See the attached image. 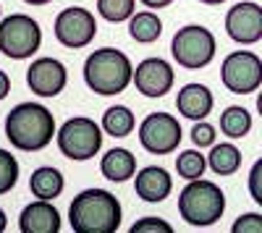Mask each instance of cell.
<instances>
[{
	"mask_svg": "<svg viewBox=\"0 0 262 233\" xmlns=\"http://www.w3.org/2000/svg\"><path fill=\"white\" fill-rule=\"evenodd\" d=\"M123 220L118 197L107 189L90 186L69 204V225L74 233H116Z\"/></svg>",
	"mask_w": 262,
	"mask_h": 233,
	"instance_id": "6da1fadb",
	"label": "cell"
},
{
	"mask_svg": "<svg viewBox=\"0 0 262 233\" xmlns=\"http://www.w3.org/2000/svg\"><path fill=\"white\" fill-rule=\"evenodd\" d=\"M55 115L42 102H18L8 110L3 131L11 147L21 152H39L55 136Z\"/></svg>",
	"mask_w": 262,
	"mask_h": 233,
	"instance_id": "7a4b0ae2",
	"label": "cell"
},
{
	"mask_svg": "<svg viewBox=\"0 0 262 233\" xmlns=\"http://www.w3.org/2000/svg\"><path fill=\"white\" fill-rule=\"evenodd\" d=\"M134 63L118 48H97L84 60V84L86 89L100 97H116L131 87Z\"/></svg>",
	"mask_w": 262,
	"mask_h": 233,
	"instance_id": "3957f363",
	"label": "cell"
},
{
	"mask_svg": "<svg viewBox=\"0 0 262 233\" xmlns=\"http://www.w3.org/2000/svg\"><path fill=\"white\" fill-rule=\"evenodd\" d=\"M226 213V194L215 181L194 178L179 192V215L191 228H210Z\"/></svg>",
	"mask_w": 262,
	"mask_h": 233,
	"instance_id": "277c9868",
	"label": "cell"
},
{
	"mask_svg": "<svg viewBox=\"0 0 262 233\" xmlns=\"http://www.w3.org/2000/svg\"><path fill=\"white\" fill-rule=\"evenodd\" d=\"M102 129L100 123L90 115H71L69 121L60 123V129H55V142L63 157H69L74 162H86L97 157L102 150Z\"/></svg>",
	"mask_w": 262,
	"mask_h": 233,
	"instance_id": "5b68a950",
	"label": "cell"
},
{
	"mask_svg": "<svg viewBox=\"0 0 262 233\" xmlns=\"http://www.w3.org/2000/svg\"><path fill=\"white\" fill-rule=\"evenodd\" d=\"M217 39L202 24H186L170 39V55L186 71H200L215 60Z\"/></svg>",
	"mask_w": 262,
	"mask_h": 233,
	"instance_id": "8992f818",
	"label": "cell"
},
{
	"mask_svg": "<svg viewBox=\"0 0 262 233\" xmlns=\"http://www.w3.org/2000/svg\"><path fill=\"white\" fill-rule=\"evenodd\" d=\"M42 48V27L27 13H11L0 18V53L11 60L32 58Z\"/></svg>",
	"mask_w": 262,
	"mask_h": 233,
	"instance_id": "52a82bcc",
	"label": "cell"
},
{
	"mask_svg": "<svg viewBox=\"0 0 262 233\" xmlns=\"http://www.w3.org/2000/svg\"><path fill=\"white\" fill-rule=\"evenodd\" d=\"M221 84L231 95H254L262 87V58L252 50L228 53L221 63Z\"/></svg>",
	"mask_w": 262,
	"mask_h": 233,
	"instance_id": "ba28073f",
	"label": "cell"
},
{
	"mask_svg": "<svg viewBox=\"0 0 262 233\" xmlns=\"http://www.w3.org/2000/svg\"><path fill=\"white\" fill-rule=\"evenodd\" d=\"M137 136H139V144L149 155L165 157V155H173L179 150V144L184 139V131H181V123H179L176 115H170V113H149L139 123Z\"/></svg>",
	"mask_w": 262,
	"mask_h": 233,
	"instance_id": "9c48e42d",
	"label": "cell"
},
{
	"mask_svg": "<svg viewBox=\"0 0 262 233\" xmlns=\"http://www.w3.org/2000/svg\"><path fill=\"white\" fill-rule=\"evenodd\" d=\"M53 34L60 42L63 48L69 50H81L86 45H92V39L97 34V21L95 13L86 11L81 6H71V8H63L55 16V24H53Z\"/></svg>",
	"mask_w": 262,
	"mask_h": 233,
	"instance_id": "30bf717a",
	"label": "cell"
},
{
	"mask_svg": "<svg viewBox=\"0 0 262 233\" xmlns=\"http://www.w3.org/2000/svg\"><path fill=\"white\" fill-rule=\"evenodd\" d=\"M131 84L137 87L139 95L144 97H165L173 84H176V71L165 58H144L137 63V68L131 71Z\"/></svg>",
	"mask_w": 262,
	"mask_h": 233,
	"instance_id": "8fae6325",
	"label": "cell"
},
{
	"mask_svg": "<svg viewBox=\"0 0 262 233\" xmlns=\"http://www.w3.org/2000/svg\"><path fill=\"white\" fill-rule=\"evenodd\" d=\"M226 34L236 45H257L262 39V6L254 0L233 3L226 11Z\"/></svg>",
	"mask_w": 262,
	"mask_h": 233,
	"instance_id": "7c38bea8",
	"label": "cell"
},
{
	"mask_svg": "<svg viewBox=\"0 0 262 233\" xmlns=\"http://www.w3.org/2000/svg\"><path fill=\"white\" fill-rule=\"evenodd\" d=\"M66 84H69V68L58 58H34L27 68V87L37 97H58L66 89Z\"/></svg>",
	"mask_w": 262,
	"mask_h": 233,
	"instance_id": "4fadbf2b",
	"label": "cell"
},
{
	"mask_svg": "<svg viewBox=\"0 0 262 233\" xmlns=\"http://www.w3.org/2000/svg\"><path fill=\"white\" fill-rule=\"evenodd\" d=\"M131 178H134L137 197L142 202H149V204L165 202L170 197V192H173V178H170V173L165 171L163 165H144Z\"/></svg>",
	"mask_w": 262,
	"mask_h": 233,
	"instance_id": "5bb4252c",
	"label": "cell"
},
{
	"mask_svg": "<svg viewBox=\"0 0 262 233\" xmlns=\"http://www.w3.org/2000/svg\"><path fill=\"white\" fill-rule=\"evenodd\" d=\"M63 228L60 209L48 199L29 202L18 215V230L21 233H58Z\"/></svg>",
	"mask_w": 262,
	"mask_h": 233,
	"instance_id": "9a60e30c",
	"label": "cell"
},
{
	"mask_svg": "<svg viewBox=\"0 0 262 233\" xmlns=\"http://www.w3.org/2000/svg\"><path fill=\"white\" fill-rule=\"evenodd\" d=\"M215 108V97L210 92V87L200 81H189L179 89L176 95V110L179 115L189 118V121H205Z\"/></svg>",
	"mask_w": 262,
	"mask_h": 233,
	"instance_id": "2e32d148",
	"label": "cell"
},
{
	"mask_svg": "<svg viewBox=\"0 0 262 233\" xmlns=\"http://www.w3.org/2000/svg\"><path fill=\"white\" fill-rule=\"evenodd\" d=\"M100 173L111 183H123L137 173V157L126 147H113L100 160Z\"/></svg>",
	"mask_w": 262,
	"mask_h": 233,
	"instance_id": "e0dca14e",
	"label": "cell"
},
{
	"mask_svg": "<svg viewBox=\"0 0 262 233\" xmlns=\"http://www.w3.org/2000/svg\"><path fill=\"white\" fill-rule=\"evenodd\" d=\"M63 189H66V178L53 165H39L29 176V192L34 194V199L53 202V199H58L63 194Z\"/></svg>",
	"mask_w": 262,
	"mask_h": 233,
	"instance_id": "ac0fdd59",
	"label": "cell"
},
{
	"mask_svg": "<svg viewBox=\"0 0 262 233\" xmlns=\"http://www.w3.org/2000/svg\"><path fill=\"white\" fill-rule=\"evenodd\" d=\"M207 160V168L215 173V176H233L238 168H242V150L228 139V142H212L210 144V155L205 157Z\"/></svg>",
	"mask_w": 262,
	"mask_h": 233,
	"instance_id": "d6986e66",
	"label": "cell"
},
{
	"mask_svg": "<svg viewBox=\"0 0 262 233\" xmlns=\"http://www.w3.org/2000/svg\"><path fill=\"white\" fill-rule=\"evenodd\" d=\"M128 34L134 42L139 45H152V42H158L160 34H163V21L155 11H134L128 18Z\"/></svg>",
	"mask_w": 262,
	"mask_h": 233,
	"instance_id": "ffe728a7",
	"label": "cell"
},
{
	"mask_svg": "<svg viewBox=\"0 0 262 233\" xmlns=\"http://www.w3.org/2000/svg\"><path fill=\"white\" fill-rule=\"evenodd\" d=\"M100 129H102V134L113 136V139H126L137 129V118H134L128 105H111V108L102 113Z\"/></svg>",
	"mask_w": 262,
	"mask_h": 233,
	"instance_id": "44dd1931",
	"label": "cell"
},
{
	"mask_svg": "<svg viewBox=\"0 0 262 233\" xmlns=\"http://www.w3.org/2000/svg\"><path fill=\"white\" fill-rule=\"evenodd\" d=\"M217 126H221V134L228 136L231 142L244 139L252 131V113L244 108V105H228V108L221 113Z\"/></svg>",
	"mask_w": 262,
	"mask_h": 233,
	"instance_id": "7402d4cb",
	"label": "cell"
},
{
	"mask_svg": "<svg viewBox=\"0 0 262 233\" xmlns=\"http://www.w3.org/2000/svg\"><path fill=\"white\" fill-rule=\"evenodd\" d=\"M205 171H207V160H205V155L196 150V147H194V150L179 152V157H176V173H179V178L194 181V178L205 176Z\"/></svg>",
	"mask_w": 262,
	"mask_h": 233,
	"instance_id": "603a6c76",
	"label": "cell"
},
{
	"mask_svg": "<svg viewBox=\"0 0 262 233\" xmlns=\"http://www.w3.org/2000/svg\"><path fill=\"white\" fill-rule=\"evenodd\" d=\"M18 176H21V165L18 160L11 155V150L0 147V197L13 192L16 183H18Z\"/></svg>",
	"mask_w": 262,
	"mask_h": 233,
	"instance_id": "cb8c5ba5",
	"label": "cell"
},
{
	"mask_svg": "<svg viewBox=\"0 0 262 233\" xmlns=\"http://www.w3.org/2000/svg\"><path fill=\"white\" fill-rule=\"evenodd\" d=\"M134 8H137V0H97V13L111 24L128 21Z\"/></svg>",
	"mask_w": 262,
	"mask_h": 233,
	"instance_id": "d4e9b609",
	"label": "cell"
},
{
	"mask_svg": "<svg viewBox=\"0 0 262 233\" xmlns=\"http://www.w3.org/2000/svg\"><path fill=\"white\" fill-rule=\"evenodd\" d=\"M215 139H217V129L212 123H207V118L205 121H194V126H191V142H194L196 150L210 147Z\"/></svg>",
	"mask_w": 262,
	"mask_h": 233,
	"instance_id": "484cf974",
	"label": "cell"
},
{
	"mask_svg": "<svg viewBox=\"0 0 262 233\" xmlns=\"http://www.w3.org/2000/svg\"><path fill=\"white\" fill-rule=\"evenodd\" d=\"M131 233H173V225L158 215H144L131 225Z\"/></svg>",
	"mask_w": 262,
	"mask_h": 233,
	"instance_id": "4316f807",
	"label": "cell"
},
{
	"mask_svg": "<svg viewBox=\"0 0 262 233\" xmlns=\"http://www.w3.org/2000/svg\"><path fill=\"white\" fill-rule=\"evenodd\" d=\"M231 233H262V215L259 213H242L233 220Z\"/></svg>",
	"mask_w": 262,
	"mask_h": 233,
	"instance_id": "83f0119b",
	"label": "cell"
},
{
	"mask_svg": "<svg viewBox=\"0 0 262 233\" xmlns=\"http://www.w3.org/2000/svg\"><path fill=\"white\" fill-rule=\"evenodd\" d=\"M247 186H249V194L257 204H262V160H257L249 171V178H247Z\"/></svg>",
	"mask_w": 262,
	"mask_h": 233,
	"instance_id": "f1b7e54d",
	"label": "cell"
},
{
	"mask_svg": "<svg viewBox=\"0 0 262 233\" xmlns=\"http://www.w3.org/2000/svg\"><path fill=\"white\" fill-rule=\"evenodd\" d=\"M139 3H142L144 8H149V11H160V8H168V6H173L176 0H139Z\"/></svg>",
	"mask_w": 262,
	"mask_h": 233,
	"instance_id": "f546056e",
	"label": "cell"
},
{
	"mask_svg": "<svg viewBox=\"0 0 262 233\" xmlns=\"http://www.w3.org/2000/svg\"><path fill=\"white\" fill-rule=\"evenodd\" d=\"M8 92H11V76L0 68V100H6Z\"/></svg>",
	"mask_w": 262,
	"mask_h": 233,
	"instance_id": "4dcf8cb0",
	"label": "cell"
},
{
	"mask_svg": "<svg viewBox=\"0 0 262 233\" xmlns=\"http://www.w3.org/2000/svg\"><path fill=\"white\" fill-rule=\"evenodd\" d=\"M6 228H8V215H6V209L0 207V233H6Z\"/></svg>",
	"mask_w": 262,
	"mask_h": 233,
	"instance_id": "1f68e13d",
	"label": "cell"
},
{
	"mask_svg": "<svg viewBox=\"0 0 262 233\" xmlns=\"http://www.w3.org/2000/svg\"><path fill=\"white\" fill-rule=\"evenodd\" d=\"M27 6H48V3H53V0H24Z\"/></svg>",
	"mask_w": 262,
	"mask_h": 233,
	"instance_id": "d6a6232c",
	"label": "cell"
},
{
	"mask_svg": "<svg viewBox=\"0 0 262 233\" xmlns=\"http://www.w3.org/2000/svg\"><path fill=\"white\" fill-rule=\"evenodd\" d=\"M202 6H221V3H226V0H200Z\"/></svg>",
	"mask_w": 262,
	"mask_h": 233,
	"instance_id": "836d02e7",
	"label": "cell"
},
{
	"mask_svg": "<svg viewBox=\"0 0 262 233\" xmlns=\"http://www.w3.org/2000/svg\"><path fill=\"white\" fill-rule=\"evenodd\" d=\"M0 18H3V6H0Z\"/></svg>",
	"mask_w": 262,
	"mask_h": 233,
	"instance_id": "e575fe53",
	"label": "cell"
}]
</instances>
